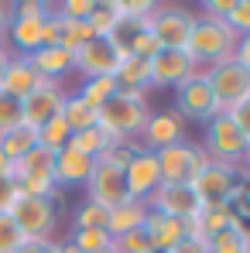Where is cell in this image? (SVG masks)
<instances>
[{"label":"cell","instance_id":"obj_31","mask_svg":"<svg viewBox=\"0 0 250 253\" xmlns=\"http://www.w3.org/2000/svg\"><path fill=\"white\" fill-rule=\"evenodd\" d=\"M110 144V133L106 130H100V126H89V130H79V133H72L69 137V147L72 151H79V154H86V158H100L103 154V147Z\"/></svg>","mask_w":250,"mask_h":253},{"label":"cell","instance_id":"obj_35","mask_svg":"<svg viewBox=\"0 0 250 253\" xmlns=\"http://www.w3.org/2000/svg\"><path fill=\"white\" fill-rule=\"evenodd\" d=\"M247 229H219L206 240V253H240Z\"/></svg>","mask_w":250,"mask_h":253},{"label":"cell","instance_id":"obj_16","mask_svg":"<svg viewBox=\"0 0 250 253\" xmlns=\"http://www.w3.org/2000/svg\"><path fill=\"white\" fill-rule=\"evenodd\" d=\"M148 69H151V89H178L199 72L185 51H158L154 58H148Z\"/></svg>","mask_w":250,"mask_h":253},{"label":"cell","instance_id":"obj_26","mask_svg":"<svg viewBox=\"0 0 250 253\" xmlns=\"http://www.w3.org/2000/svg\"><path fill=\"white\" fill-rule=\"evenodd\" d=\"M62 120L69 124V130H72V133H79V130L96 126V110L86 103L76 89H69V96H65V103H62Z\"/></svg>","mask_w":250,"mask_h":253},{"label":"cell","instance_id":"obj_21","mask_svg":"<svg viewBox=\"0 0 250 253\" xmlns=\"http://www.w3.org/2000/svg\"><path fill=\"white\" fill-rule=\"evenodd\" d=\"M144 233H148V240H151L154 250L171 253L185 240V222H182V219H171V215H161V212H148Z\"/></svg>","mask_w":250,"mask_h":253},{"label":"cell","instance_id":"obj_46","mask_svg":"<svg viewBox=\"0 0 250 253\" xmlns=\"http://www.w3.org/2000/svg\"><path fill=\"white\" fill-rule=\"evenodd\" d=\"M230 3H233V0H206V3H202V17L226 21V14H230Z\"/></svg>","mask_w":250,"mask_h":253},{"label":"cell","instance_id":"obj_1","mask_svg":"<svg viewBox=\"0 0 250 253\" xmlns=\"http://www.w3.org/2000/svg\"><path fill=\"white\" fill-rule=\"evenodd\" d=\"M233 51H237V35L226 28V21L196 14L192 35H189V42H185V55L192 58V65H196L199 72H206L212 65L233 58Z\"/></svg>","mask_w":250,"mask_h":253},{"label":"cell","instance_id":"obj_11","mask_svg":"<svg viewBox=\"0 0 250 253\" xmlns=\"http://www.w3.org/2000/svg\"><path fill=\"white\" fill-rule=\"evenodd\" d=\"M65 96H69V89H65L62 83H48V79H45L31 96H24V99H21V124L31 126V130L45 126L51 117H58V113H62Z\"/></svg>","mask_w":250,"mask_h":253},{"label":"cell","instance_id":"obj_38","mask_svg":"<svg viewBox=\"0 0 250 253\" xmlns=\"http://www.w3.org/2000/svg\"><path fill=\"white\" fill-rule=\"evenodd\" d=\"M51 10L62 21H86L93 10V0H62V3H51Z\"/></svg>","mask_w":250,"mask_h":253},{"label":"cell","instance_id":"obj_45","mask_svg":"<svg viewBox=\"0 0 250 253\" xmlns=\"http://www.w3.org/2000/svg\"><path fill=\"white\" fill-rule=\"evenodd\" d=\"M17 253H58V240H24Z\"/></svg>","mask_w":250,"mask_h":253},{"label":"cell","instance_id":"obj_27","mask_svg":"<svg viewBox=\"0 0 250 253\" xmlns=\"http://www.w3.org/2000/svg\"><path fill=\"white\" fill-rule=\"evenodd\" d=\"M120 0H93V10H89V17H86V24H89V31L96 35V38H106L110 31H113V24L120 21Z\"/></svg>","mask_w":250,"mask_h":253},{"label":"cell","instance_id":"obj_33","mask_svg":"<svg viewBox=\"0 0 250 253\" xmlns=\"http://www.w3.org/2000/svg\"><path fill=\"white\" fill-rule=\"evenodd\" d=\"M137 151H141V140H113V137H110V144L103 147V154L96 158V165H110V168L124 171V165Z\"/></svg>","mask_w":250,"mask_h":253},{"label":"cell","instance_id":"obj_24","mask_svg":"<svg viewBox=\"0 0 250 253\" xmlns=\"http://www.w3.org/2000/svg\"><path fill=\"white\" fill-rule=\"evenodd\" d=\"M148 206L144 202H134V199H127L124 206H117V209H110V222H106V233L117 240V236H124V233H134V229H144V219H148Z\"/></svg>","mask_w":250,"mask_h":253},{"label":"cell","instance_id":"obj_53","mask_svg":"<svg viewBox=\"0 0 250 253\" xmlns=\"http://www.w3.org/2000/svg\"><path fill=\"white\" fill-rule=\"evenodd\" d=\"M58 253H79V250H76L69 240H62V243H58Z\"/></svg>","mask_w":250,"mask_h":253},{"label":"cell","instance_id":"obj_23","mask_svg":"<svg viewBox=\"0 0 250 253\" xmlns=\"http://www.w3.org/2000/svg\"><path fill=\"white\" fill-rule=\"evenodd\" d=\"M93 168H96L93 158H86V154L72 151V147H62V151L55 154V185H58V188H62V185H83L86 188Z\"/></svg>","mask_w":250,"mask_h":253},{"label":"cell","instance_id":"obj_56","mask_svg":"<svg viewBox=\"0 0 250 253\" xmlns=\"http://www.w3.org/2000/svg\"><path fill=\"white\" fill-rule=\"evenodd\" d=\"M151 253H161V250H151Z\"/></svg>","mask_w":250,"mask_h":253},{"label":"cell","instance_id":"obj_30","mask_svg":"<svg viewBox=\"0 0 250 253\" xmlns=\"http://www.w3.org/2000/svg\"><path fill=\"white\" fill-rule=\"evenodd\" d=\"M76 92L83 96L93 110H100L106 99H113V96H117V83H113V76H96V79H83Z\"/></svg>","mask_w":250,"mask_h":253},{"label":"cell","instance_id":"obj_6","mask_svg":"<svg viewBox=\"0 0 250 253\" xmlns=\"http://www.w3.org/2000/svg\"><path fill=\"white\" fill-rule=\"evenodd\" d=\"M7 215L14 219V226L21 229L24 240H55V229H58V202L17 195Z\"/></svg>","mask_w":250,"mask_h":253},{"label":"cell","instance_id":"obj_4","mask_svg":"<svg viewBox=\"0 0 250 253\" xmlns=\"http://www.w3.org/2000/svg\"><path fill=\"white\" fill-rule=\"evenodd\" d=\"M154 158H158V168H161V181H168V185H192L212 165L206 147L196 144V140H189V137L178 140V144H171V147H165V151H158Z\"/></svg>","mask_w":250,"mask_h":253},{"label":"cell","instance_id":"obj_44","mask_svg":"<svg viewBox=\"0 0 250 253\" xmlns=\"http://www.w3.org/2000/svg\"><path fill=\"white\" fill-rule=\"evenodd\" d=\"M14 199H17V185H14V178H0V215L10 212Z\"/></svg>","mask_w":250,"mask_h":253},{"label":"cell","instance_id":"obj_42","mask_svg":"<svg viewBox=\"0 0 250 253\" xmlns=\"http://www.w3.org/2000/svg\"><path fill=\"white\" fill-rule=\"evenodd\" d=\"M154 7H158V3H151V0H120V10H124L127 17H144V21H151Z\"/></svg>","mask_w":250,"mask_h":253},{"label":"cell","instance_id":"obj_15","mask_svg":"<svg viewBox=\"0 0 250 253\" xmlns=\"http://www.w3.org/2000/svg\"><path fill=\"white\" fill-rule=\"evenodd\" d=\"M86 199L103 206V209H117L124 206L127 199V185H124V171L120 168H110V165H96L89 181H86Z\"/></svg>","mask_w":250,"mask_h":253},{"label":"cell","instance_id":"obj_20","mask_svg":"<svg viewBox=\"0 0 250 253\" xmlns=\"http://www.w3.org/2000/svg\"><path fill=\"white\" fill-rule=\"evenodd\" d=\"M51 17V14H48ZM48 17H10V24H7V38L3 44L10 42V55H31V51H38L42 48V35H45V21Z\"/></svg>","mask_w":250,"mask_h":253},{"label":"cell","instance_id":"obj_12","mask_svg":"<svg viewBox=\"0 0 250 253\" xmlns=\"http://www.w3.org/2000/svg\"><path fill=\"white\" fill-rule=\"evenodd\" d=\"M148 209L185 222V219H196L206 206H202V199L196 195V188H192V185H168V181H161V185H158V192L148 199Z\"/></svg>","mask_w":250,"mask_h":253},{"label":"cell","instance_id":"obj_49","mask_svg":"<svg viewBox=\"0 0 250 253\" xmlns=\"http://www.w3.org/2000/svg\"><path fill=\"white\" fill-rule=\"evenodd\" d=\"M14 17V3H0V42L7 38V24Z\"/></svg>","mask_w":250,"mask_h":253},{"label":"cell","instance_id":"obj_25","mask_svg":"<svg viewBox=\"0 0 250 253\" xmlns=\"http://www.w3.org/2000/svg\"><path fill=\"white\" fill-rule=\"evenodd\" d=\"M144 31H151V21H144V17H127V14H120V21L113 24V31L106 35V42H110V48L124 58V55H130V48H134V42L144 35Z\"/></svg>","mask_w":250,"mask_h":253},{"label":"cell","instance_id":"obj_10","mask_svg":"<svg viewBox=\"0 0 250 253\" xmlns=\"http://www.w3.org/2000/svg\"><path fill=\"white\" fill-rule=\"evenodd\" d=\"M240 185H244V174H240V168H233V165H209L192 181V188L202 199V206H230Z\"/></svg>","mask_w":250,"mask_h":253},{"label":"cell","instance_id":"obj_13","mask_svg":"<svg viewBox=\"0 0 250 253\" xmlns=\"http://www.w3.org/2000/svg\"><path fill=\"white\" fill-rule=\"evenodd\" d=\"M124 185H127V195H130L134 202H144V206H148V199H151V195L158 192V185H161L158 158L141 147V151L124 165Z\"/></svg>","mask_w":250,"mask_h":253},{"label":"cell","instance_id":"obj_57","mask_svg":"<svg viewBox=\"0 0 250 253\" xmlns=\"http://www.w3.org/2000/svg\"><path fill=\"white\" fill-rule=\"evenodd\" d=\"M110 253H113V250H110Z\"/></svg>","mask_w":250,"mask_h":253},{"label":"cell","instance_id":"obj_7","mask_svg":"<svg viewBox=\"0 0 250 253\" xmlns=\"http://www.w3.org/2000/svg\"><path fill=\"white\" fill-rule=\"evenodd\" d=\"M202 76H206L212 96H216L219 113H230L233 106H240V103H247V99H250V72L240 65V62L226 58V62H219V65L206 69Z\"/></svg>","mask_w":250,"mask_h":253},{"label":"cell","instance_id":"obj_51","mask_svg":"<svg viewBox=\"0 0 250 253\" xmlns=\"http://www.w3.org/2000/svg\"><path fill=\"white\" fill-rule=\"evenodd\" d=\"M7 58H10V51L3 48V51H0V89H3V72H7Z\"/></svg>","mask_w":250,"mask_h":253},{"label":"cell","instance_id":"obj_41","mask_svg":"<svg viewBox=\"0 0 250 253\" xmlns=\"http://www.w3.org/2000/svg\"><path fill=\"white\" fill-rule=\"evenodd\" d=\"M51 14V3H42V0H21L14 3V17H48Z\"/></svg>","mask_w":250,"mask_h":253},{"label":"cell","instance_id":"obj_43","mask_svg":"<svg viewBox=\"0 0 250 253\" xmlns=\"http://www.w3.org/2000/svg\"><path fill=\"white\" fill-rule=\"evenodd\" d=\"M230 120H233V124L240 126V133L247 137V144H250V99H247V103H240V106H233V110H230Z\"/></svg>","mask_w":250,"mask_h":253},{"label":"cell","instance_id":"obj_14","mask_svg":"<svg viewBox=\"0 0 250 253\" xmlns=\"http://www.w3.org/2000/svg\"><path fill=\"white\" fill-rule=\"evenodd\" d=\"M141 147L158 154L171 144L185 140V120L175 113V110H151V117L144 120V130H141Z\"/></svg>","mask_w":250,"mask_h":253},{"label":"cell","instance_id":"obj_17","mask_svg":"<svg viewBox=\"0 0 250 253\" xmlns=\"http://www.w3.org/2000/svg\"><path fill=\"white\" fill-rule=\"evenodd\" d=\"M117 62L120 55L110 48L106 38H93L89 44H83L76 51V72L83 79H96V76H113L117 72Z\"/></svg>","mask_w":250,"mask_h":253},{"label":"cell","instance_id":"obj_8","mask_svg":"<svg viewBox=\"0 0 250 253\" xmlns=\"http://www.w3.org/2000/svg\"><path fill=\"white\" fill-rule=\"evenodd\" d=\"M192 24H196V14L182 3H158L151 14V35L161 44V51H185Z\"/></svg>","mask_w":250,"mask_h":253},{"label":"cell","instance_id":"obj_32","mask_svg":"<svg viewBox=\"0 0 250 253\" xmlns=\"http://www.w3.org/2000/svg\"><path fill=\"white\" fill-rule=\"evenodd\" d=\"M69 243L79 253H110L113 250V236L106 229H72Z\"/></svg>","mask_w":250,"mask_h":253},{"label":"cell","instance_id":"obj_3","mask_svg":"<svg viewBox=\"0 0 250 253\" xmlns=\"http://www.w3.org/2000/svg\"><path fill=\"white\" fill-rule=\"evenodd\" d=\"M148 117H151L148 99H130L124 92H117L113 99H106L96 110V126L106 130L113 140H137Z\"/></svg>","mask_w":250,"mask_h":253},{"label":"cell","instance_id":"obj_55","mask_svg":"<svg viewBox=\"0 0 250 253\" xmlns=\"http://www.w3.org/2000/svg\"><path fill=\"white\" fill-rule=\"evenodd\" d=\"M0 51H3V42H0Z\"/></svg>","mask_w":250,"mask_h":253},{"label":"cell","instance_id":"obj_52","mask_svg":"<svg viewBox=\"0 0 250 253\" xmlns=\"http://www.w3.org/2000/svg\"><path fill=\"white\" fill-rule=\"evenodd\" d=\"M240 174H244V181H250V147H247V158H244V165H240Z\"/></svg>","mask_w":250,"mask_h":253},{"label":"cell","instance_id":"obj_39","mask_svg":"<svg viewBox=\"0 0 250 253\" xmlns=\"http://www.w3.org/2000/svg\"><path fill=\"white\" fill-rule=\"evenodd\" d=\"M21 243H24V236L14 226V219L10 215H0V253H17Z\"/></svg>","mask_w":250,"mask_h":253},{"label":"cell","instance_id":"obj_9","mask_svg":"<svg viewBox=\"0 0 250 253\" xmlns=\"http://www.w3.org/2000/svg\"><path fill=\"white\" fill-rule=\"evenodd\" d=\"M175 113L185 124H202V126L219 113L216 96H212V89H209L202 72H196L192 79H185V83L175 89Z\"/></svg>","mask_w":250,"mask_h":253},{"label":"cell","instance_id":"obj_37","mask_svg":"<svg viewBox=\"0 0 250 253\" xmlns=\"http://www.w3.org/2000/svg\"><path fill=\"white\" fill-rule=\"evenodd\" d=\"M226 28H230L237 38H240V35H250V0H233V3H230Z\"/></svg>","mask_w":250,"mask_h":253},{"label":"cell","instance_id":"obj_22","mask_svg":"<svg viewBox=\"0 0 250 253\" xmlns=\"http://www.w3.org/2000/svg\"><path fill=\"white\" fill-rule=\"evenodd\" d=\"M31 58V65H35V72L48 79V83H62L69 72H76V55L72 51H65V48H38V51H31L28 55Z\"/></svg>","mask_w":250,"mask_h":253},{"label":"cell","instance_id":"obj_19","mask_svg":"<svg viewBox=\"0 0 250 253\" xmlns=\"http://www.w3.org/2000/svg\"><path fill=\"white\" fill-rule=\"evenodd\" d=\"M45 79L35 72V65H31V58L28 55H10L7 58V72H3V89L0 92H7L10 99H24V96H31Z\"/></svg>","mask_w":250,"mask_h":253},{"label":"cell","instance_id":"obj_2","mask_svg":"<svg viewBox=\"0 0 250 253\" xmlns=\"http://www.w3.org/2000/svg\"><path fill=\"white\" fill-rule=\"evenodd\" d=\"M14 185H17V195L58 202L62 188L55 185V154L35 144L24 158L14 161Z\"/></svg>","mask_w":250,"mask_h":253},{"label":"cell","instance_id":"obj_18","mask_svg":"<svg viewBox=\"0 0 250 253\" xmlns=\"http://www.w3.org/2000/svg\"><path fill=\"white\" fill-rule=\"evenodd\" d=\"M113 83H117V92H124V96H130V99H148V92H151V69H148V58L124 55V58L117 62Z\"/></svg>","mask_w":250,"mask_h":253},{"label":"cell","instance_id":"obj_29","mask_svg":"<svg viewBox=\"0 0 250 253\" xmlns=\"http://www.w3.org/2000/svg\"><path fill=\"white\" fill-rule=\"evenodd\" d=\"M38 144V137H35V130L31 126H14V130H7V133H0V151L10 158V161H17V158H24L31 147Z\"/></svg>","mask_w":250,"mask_h":253},{"label":"cell","instance_id":"obj_40","mask_svg":"<svg viewBox=\"0 0 250 253\" xmlns=\"http://www.w3.org/2000/svg\"><path fill=\"white\" fill-rule=\"evenodd\" d=\"M14 126H21V103L10 99L7 92H0V133H7Z\"/></svg>","mask_w":250,"mask_h":253},{"label":"cell","instance_id":"obj_5","mask_svg":"<svg viewBox=\"0 0 250 253\" xmlns=\"http://www.w3.org/2000/svg\"><path fill=\"white\" fill-rule=\"evenodd\" d=\"M202 147H206L209 161L212 165H233L240 168L244 158H247V137L240 133V126L230 120V113H216L206 124V133H202Z\"/></svg>","mask_w":250,"mask_h":253},{"label":"cell","instance_id":"obj_54","mask_svg":"<svg viewBox=\"0 0 250 253\" xmlns=\"http://www.w3.org/2000/svg\"><path fill=\"white\" fill-rule=\"evenodd\" d=\"M240 253H250V229L244 233V247H240Z\"/></svg>","mask_w":250,"mask_h":253},{"label":"cell","instance_id":"obj_48","mask_svg":"<svg viewBox=\"0 0 250 253\" xmlns=\"http://www.w3.org/2000/svg\"><path fill=\"white\" fill-rule=\"evenodd\" d=\"M171 253H206V243L202 240H182Z\"/></svg>","mask_w":250,"mask_h":253},{"label":"cell","instance_id":"obj_34","mask_svg":"<svg viewBox=\"0 0 250 253\" xmlns=\"http://www.w3.org/2000/svg\"><path fill=\"white\" fill-rule=\"evenodd\" d=\"M106 222H110V209H103L89 199L72 212V229H106Z\"/></svg>","mask_w":250,"mask_h":253},{"label":"cell","instance_id":"obj_50","mask_svg":"<svg viewBox=\"0 0 250 253\" xmlns=\"http://www.w3.org/2000/svg\"><path fill=\"white\" fill-rule=\"evenodd\" d=\"M0 178H14V161L0 151Z\"/></svg>","mask_w":250,"mask_h":253},{"label":"cell","instance_id":"obj_36","mask_svg":"<svg viewBox=\"0 0 250 253\" xmlns=\"http://www.w3.org/2000/svg\"><path fill=\"white\" fill-rule=\"evenodd\" d=\"M151 250L154 247H151L144 229H134V233H124V236L113 240V253H151Z\"/></svg>","mask_w":250,"mask_h":253},{"label":"cell","instance_id":"obj_47","mask_svg":"<svg viewBox=\"0 0 250 253\" xmlns=\"http://www.w3.org/2000/svg\"><path fill=\"white\" fill-rule=\"evenodd\" d=\"M233 62H240L250 72V35H240L237 38V51H233Z\"/></svg>","mask_w":250,"mask_h":253},{"label":"cell","instance_id":"obj_28","mask_svg":"<svg viewBox=\"0 0 250 253\" xmlns=\"http://www.w3.org/2000/svg\"><path fill=\"white\" fill-rule=\"evenodd\" d=\"M35 137H38V147L51 151V154H58L62 147H69L72 130H69V124H65V120H62V113H58V117H51L45 126H38V130H35Z\"/></svg>","mask_w":250,"mask_h":253}]
</instances>
